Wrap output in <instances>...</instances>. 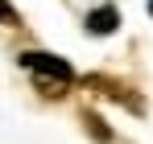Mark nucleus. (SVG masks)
<instances>
[{"instance_id": "f257e3e1", "label": "nucleus", "mask_w": 153, "mask_h": 144, "mask_svg": "<svg viewBox=\"0 0 153 144\" xmlns=\"http://www.w3.org/2000/svg\"><path fill=\"white\" fill-rule=\"evenodd\" d=\"M17 62L37 78V91H42L46 99L66 95V87L75 82L71 62H66V58H58V54H46V49H21V54H17Z\"/></svg>"}, {"instance_id": "f03ea898", "label": "nucleus", "mask_w": 153, "mask_h": 144, "mask_svg": "<svg viewBox=\"0 0 153 144\" xmlns=\"http://www.w3.org/2000/svg\"><path fill=\"white\" fill-rule=\"evenodd\" d=\"M83 87H87V91H100L103 99H112V103H120V107H128L132 115H145V99L137 95L128 82H116V78H108V74H87Z\"/></svg>"}, {"instance_id": "7ed1b4c3", "label": "nucleus", "mask_w": 153, "mask_h": 144, "mask_svg": "<svg viewBox=\"0 0 153 144\" xmlns=\"http://www.w3.org/2000/svg\"><path fill=\"white\" fill-rule=\"evenodd\" d=\"M83 29H87L91 37H112V33L120 29V8H116V4H95V8L87 12Z\"/></svg>"}, {"instance_id": "20e7f679", "label": "nucleus", "mask_w": 153, "mask_h": 144, "mask_svg": "<svg viewBox=\"0 0 153 144\" xmlns=\"http://www.w3.org/2000/svg\"><path fill=\"white\" fill-rule=\"evenodd\" d=\"M79 120H83V128L91 132V140H100V144H112V128L103 123V115H95L91 107H83V115H79Z\"/></svg>"}, {"instance_id": "39448f33", "label": "nucleus", "mask_w": 153, "mask_h": 144, "mask_svg": "<svg viewBox=\"0 0 153 144\" xmlns=\"http://www.w3.org/2000/svg\"><path fill=\"white\" fill-rule=\"evenodd\" d=\"M0 21H4V25H17V21H21V17H17V8H13L8 0H0Z\"/></svg>"}, {"instance_id": "423d86ee", "label": "nucleus", "mask_w": 153, "mask_h": 144, "mask_svg": "<svg viewBox=\"0 0 153 144\" xmlns=\"http://www.w3.org/2000/svg\"><path fill=\"white\" fill-rule=\"evenodd\" d=\"M145 8H149V17H153V0H145Z\"/></svg>"}]
</instances>
